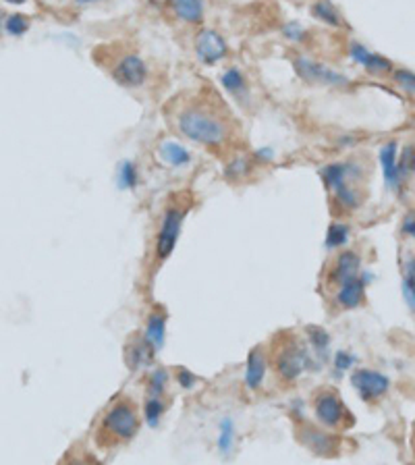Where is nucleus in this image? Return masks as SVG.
Returning a JSON list of instances; mask_svg holds the SVG:
<instances>
[{
	"label": "nucleus",
	"instance_id": "obj_29",
	"mask_svg": "<svg viewBox=\"0 0 415 465\" xmlns=\"http://www.w3.org/2000/svg\"><path fill=\"white\" fill-rule=\"evenodd\" d=\"M216 444H218V451H221L223 455H230V451H233V447H235V424H233L230 418H223L221 428H218V440H216Z\"/></svg>",
	"mask_w": 415,
	"mask_h": 465
},
{
	"label": "nucleus",
	"instance_id": "obj_4",
	"mask_svg": "<svg viewBox=\"0 0 415 465\" xmlns=\"http://www.w3.org/2000/svg\"><path fill=\"white\" fill-rule=\"evenodd\" d=\"M312 411L320 426L328 430H347L355 424L343 397L332 386H320L312 395Z\"/></svg>",
	"mask_w": 415,
	"mask_h": 465
},
{
	"label": "nucleus",
	"instance_id": "obj_24",
	"mask_svg": "<svg viewBox=\"0 0 415 465\" xmlns=\"http://www.w3.org/2000/svg\"><path fill=\"white\" fill-rule=\"evenodd\" d=\"M254 171V160L250 156H235L226 162V168H224V177L228 181H241L245 177H250Z\"/></svg>",
	"mask_w": 415,
	"mask_h": 465
},
{
	"label": "nucleus",
	"instance_id": "obj_27",
	"mask_svg": "<svg viewBox=\"0 0 415 465\" xmlns=\"http://www.w3.org/2000/svg\"><path fill=\"white\" fill-rule=\"evenodd\" d=\"M117 183L121 189H135L139 185V171L133 160H123L117 171Z\"/></svg>",
	"mask_w": 415,
	"mask_h": 465
},
{
	"label": "nucleus",
	"instance_id": "obj_14",
	"mask_svg": "<svg viewBox=\"0 0 415 465\" xmlns=\"http://www.w3.org/2000/svg\"><path fill=\"white\" fill-rule=\"evenodd\" d=\"M349 57H351V61H355L359 67H363L368 73H374V75H386V73L390 75L392 69H394L390 59H386L378 52H372L370 48H366L357 40L349 42Z\"/></svg>",
	"mask_w": 415,
	"mask_h": 465
},
{
	"label": "nucleus",
	"instance_id": "obj_43",
	"mask_svg": "<svg viewBox=\"0 0 415 465\" xmlns=\"http://www.w3.org/2000/svg\"><path fill=\"white\" fill-rule=\"evenodd\" d=\"M2 28H4V23H0V30H2Z\"/></svg>",
	"mask_w": 415,
	"mask_h": 465
},
{
	"label": "nucleus",
	"instance_id": "obj_25",
	"mask_svg": "<svg viewBox=\"0 0 415 465\" xmlns=\"http://www.w3.org/2000/svg\"><path fill=\"white\" fill-rule=\"evenodd\" d=\"M403 297L409 310L415 311V256L403 260Z\"/></svg>",
	"mask_w": 415,
	"mask_h": 465
},
{
	"label": "nucleus",
	"instance_id": "obj_34",
	"mask_svg": "<svg viewBox=\"0 0 415 465\" xmlns=\"http://www.w3.org/2000/svg\"><path fill=\"white\" fill-rule=\"evenodd\" d=\"M305 333H308V341L314 345L316 351H320V353L326 351V347H328L330 339H328V333H326L324 328H320V326H308Z\"/></svg>",
	"mask_w": 415,
	"mask_h": 465
},
{
	"label": "nucleus",
	"instance_id": "obj_36",
	"mask_svg": "<svg viewBox=\"0 0 415 465\" xmlns=\"http://www.w3.org/2000/svg\"><path fill=\"white\" fill-rule=\"evenodd\" d=\"M334 364H337V370H347V368H351L353 364H355V357H353L349 351H339L337 353V360H334Z\"/></svg>",
	"mask_w": 415,
	"mask_h": 465
},
{
	"label": "nucleus",
	"instance_id": "obj_12",
	"mask_svg": "<svg viewBox=\"0 0 415 465\" xmlns=\"http://www.w3.org/2000/svg\"><path fill=\"white\" fill-rule=\"evenodd\" d=\"M320 177H322V183L326 185V189L332 191V189L341 187L343 183H349V181L359 183V179L363 177V168L355 160H339V162H330V164L322 166Z\"/></svg>",
	"mask_w": 415,
	"mask_h": 465
},
{
	"label": "nucleus",
	"instance_id": "obj_1",
	"mask_svg": "<svg viewBox=\"0 0 415 465\" xmlns=\"http://www.w3.org/2000/svg\"><path fill=\"white\" fill-rule=\"evenodd\" d=\"M175 129L193 144L218 150L230 139L233 127L224 113L204 98L185 102L175 113Z\"/></svg>",
	"mask_w": 415,
	"mask_h": 465
},
{
	"label": "nucleus",
	"instance_id": "obj_42",
	"mask_svg": "<svg viewBox=\"0 0 415 465\" xmlns=\"http://www.w3.org/2000/svg\"><path fill=\"white\" fill-rule=\"evenodd\" d=\"M411 444H414V453H415V424H414V435H411Z\"/></svg>",
	"mask_w": 415,
	"mask_h": 465
},
{
	"label": "nucleus",
	"instance_id": "obj_32",
	"mask_svg": "<svg viewBox=\"0 0 415 465\" xmlns=\"http://www.w3.org/2000/svg\"><path fill=\"white\" fill-rule=\"evenodd\" d=\"M28 30H30V19H28L25 15H21V13H13V15H8V17L4 19V31H6L8 35L19 38V35H23Z\"/></svg>",
	"mask_w": 415,
	"mask_h": 465
},
{
	"label": "nucleus",
	"instance_id": "obj_17",
	"mask_svg": "<svg viewBox=\"0 0 415 465\" xmlns=\"http://www.w3.org/2000/svg\"><path fill=\"white\" fill-rule=\"evenodd\" d=\"M330 200H332V208L341 214H349L353 210H357L363 204V191L359 183L349 181L343 183L341 187L330 191Z\"/></svg>",
	"mask_w": 415,
	"mask_h": 465
},
{
	"label": "nucleus",
	"instance_id": "obj_39",
	"mask_svg": "<svg viewBox=\"0 0 415 465\" xmlns=\"http://www.w3.org/2000/svg\"><path fill=\"white\" fill-rule=\"evenodd\" d=\"M177 380H179V384H181L183 389H192L193 382H195V376H193L189 370H185V368H179V370H177Z\"/></svg>",
	"mask_w": 415,
	"mask_h": 465
},
{
	"label": "nucleus",
	"instance_id": "obj_6",
	"mask_svg": "<svg viewBox=\"0 0 415 465\" xmlns=\"http://www.w3.org/2000/svg\"><path fill=\"white\" fill-rule=\"evenodd\" d=\"M291 62H293V69H295L297 77H299L301 81H305V84L328 86V88H337V90H349L353 86V81L347 75H343V73L330 69V67L324 64V62L314 61V59H310V57H305V54L293 57V61Z\"/></svg>",
	"mask_w": 415,
	"mask_h": 465
},
{
	"label": "nucleus",
	"instance_id": "obj_33",
	"mask_svg": "<svg viewBox=\"0 0 415 465\" xmlns=\"http://www.w3.org/2000/svg\"><path fill=\"white\" fill-rule=\"evenodd\" d=\"M399 173L403 179H407L409 175L415 173V146L409 144L407 148H403V154L399 156Z\"/></svg>",
	"mask_w": 415,
	"mask_h": 465
},
{
	"label": "nucleus",
	"instance_id": "obj_28",
	"mask_svg": "<svg viewBox=\"0 0 415 465\" xmlns=\"http://www.w3.org/2000/svg\"><path fill=\"white\" fill-rule=\"evenodd\" d=\"M390 79L392 84L407 96H415V73L411 69H405V67H394L392 73H390Z\"/></svg>",
	"mask_w": 415,
	"mask_h": 465
},
{
	"label": "nucleus",
	"instance_id": "obj_9",
	"mask_svg": "<svg viewBox=\"0 0 415 465\" xmlns=\"http://www.w3.org/2000/svg\"><path fill=\"white\" fill-rule=\"evenodd\" d=\"M353 389L357 391L359 399L366 403H376L390 391V380L382 372L370 370V368H359L351 374Z\"/></svg>",
	"mask_w": 415,
	"mask_h": 465
},
{
	"label": "nucleus",
	"instance_id": "obj_8",
	"mask_svg": "<svg viewBox=\"0 0 415 465\" xmlns=\"http://www.w3.org/2000/svg\"><path fill=\"white\" fill-rule=\"evenodd\" d=\"M110 77L121 88L137 90V88L146 86V81L150 77V71H148L146 61L137 52L125 50V52L115 57V61L110 64Z\"/></svg>",
	"mask_w": 415,
	"mask_h": 465
},
{
	"label": "nucleus",
	"instance_id": "obj_30",
	"mask_svg": "<svg viewBox=\"0 0 415 465\" xmlns=\"http://www.w3.org/2000/svg\"><path fill=\"white\" fill-rule=\"evenodd\" d=\"M166 411V401L162 397H148L144 403V420L148 426H156Z\"/></svg>",
	"mask_w": 415,
	"mask_h": 465
},
{
	"label": "nucleus",
	"instance_id": "obj_31",
	"mask_svg": "<svg viewBox=\"0 0 415 465\" xmlns=\"http://www.w3.org/2000/svg\"><path fill=\"white\" fill-rule=\"evenodd\" d=\"M166 382H168V372L164 368L158 370H152L146 384H148V397H162L164 395V389H166Z\"/></svg>",
	"mask_w": 415,
	"mask_h": 465
},
{
	"label": "nucleus",
	"instance_id": "obj_21",
	"mask_svg": "<svg viewBox=\"0 0 415 465\" xmlns=\"http://www.w3.org/2000/svg\"><path fill=\"white\" fill-rule=\"evenodd\" d=\"M144 337L156 351L164 345V337H166V311L162 310V308H156L148 316Z\"/></svg>",
	"mask_w": 415,
	"mask_h": 465
},
{
	"label": "nucleus",
	"instance_id": "obj_19",
	"mask_svg": "<svg viewBox=\"0 0 415 465\" xmlns=\"http://www.w3.org/2000/svg\"><path fill=\"white\" fill-rule=\"evenodd\" d=\"M158 156L170 168H185L192 164V152L179 139H162L158 144Z\"/></svg>",
	"mask_w": 415,
	"mask_h": 465
},
{
	"label": "nucleus",
	"instance_id": "obj_2",
	"mask_svg": "<svg viewBox=\"0 0 415 465\" xmlns=\"http://www.w3.org/2000/svg\"><path fill=\"white\" fill-rule=\"evenodd\" d=\"M141 426L137 405L129 397H119L106 407L96 426V442L104 449L129 442Z\"/></svg>",
	"mask_w": 415,
	"mask_h": 465
},
{
	"label": "nucleus",
	"instance_id": "obj_18",
	"mask_svg": "<svg viewBox=\"0 0 415 465\" xmlns=\"http://www.w3.org/2000/svg\"><path fill=\"white\" fill-rule=\"evenodd\" d=\"M266 370H268V353L264 345H257L250 351L247 364H245V384L250 391H257L262 386Z\"/></svg>",
	"mask_w": 415,
	"mask_h": 465
},
{
	"label": "nucleus",
	"instance_id": "obj_37",
	"mask_svg": "<svg viewBox=\"0 0 415 465\" xmlns=\"http://www.w3.org/2000/svg\"><path fill=\"white\" fill-rule=\"evenodd\" d=\"M401 233L405 237H411L415 241V214H405L403 222H401Z\"/></svg>",
	"mask_w": 415,
	"mask_h": 465
},
{
	"label": "nucleus",
	"instance_id": "obj_23",
	"mask_svg": "<svg viewBox=\"0 0 415 465\" xmlns=\"http://www.w3.org/2000/svg\"><path fill=\"white\" fill-rule=\"evenodd\" d=\"M312 15H314V19H318L320 23H324L328 28H341L343 25L341 11L330 0H316L312 4Z\"/></svg>",
	"mask_w": 415,
	"mask_h": 465
},
{
	"label": "nucleus",
	"instance_id": "obj_15",
	"mask_svg": "<svg viewBox=\"0 0 415 465\" xmlns=\"http://www.w3.org/2000/svg\"><path fill=\"white\" fill-rule=\"evenodd\" d=\"M378 160L382 166L386 187L394 193H401L403 185H405V179L399 173V146H397V142H386L378 152Z\"/></svg>",
	"mask_w": 415,
	"mask_h": 465
},
{
	"label": "nucleus",
	"instance_id": "obj_38",
	"mask_svg": "<svg viewBox=\"0 0 415 465\" xmlns=\"http://www.w3.org/2000/svg\"><path fill=\"white\" fill-rule=\"evenodd\" d=\"M274 160V150L272 148H259L254 152V162H259V164H268V162H272Z\"/></svg>",
	"mask_w": 415,
	"mask_h": 465
},
{
	"label": "nucleus",
	"instance_id": "obj_5",
	"mask_svg": "<svg viewBox=\"0 0 415 465\" xmlns=\"http://www.w3.org/2000/svg\"><path fill=\"white\" fill-rule=\"evenodd\" d=\"M187 212H189V204L179 202V200H173L164 208L162 218H160L158 233H156V239H154V262L156 264L166 262L170 258V253L175 251Z\"/></svg>",
	"mask_w": 415,
	"mask_h": 465
},
{
	"label": "nucleus",
	"instance_id": "obj_22",
	"mask_svg": "<svg viewBox=\"0 0 415 465\" xmlns=\"http://www.w3.org/2000/svg\"><path fill=\"white\" fill-rule=\"evenodd\" d=\"M175 15L189 25H199L204 21V0H173Z\"/></svg>",
	"mask_w": 415,
	"mask_h": 465
},
{
	"label": "nucleus",
	"instance_id": "obj_26",
	"mask_svg": "<svg viewBox=\"0 0 415 465\" xmlns=\"http://www.w3.org/2000/svg\"><path fill=\"white\" fill-rule=\"evenodd\" d=\"M349 226L345 224V222H341V220H334V222H330V226H328V231H326V239H324V243H326V248L328 249H343L347 246V241H349Z\"/></svg>",
	"mask_w": 415,
	"mask_h": 465
},
{
	"label": "nucleus",
	"instance_id": "obj_11",
	"mask_svg": "<svg viewBox=\"0 0 415 465\" xmlns=\"http://www.w3.org/2000/svg\"><path fill=\"white\" fill-rule=\"evenodd\" d=\"M193 50L201 64H216L228 54V44L216 30L204 28L193 40Z\"/></svg>",
	"mask_w": 415,
	"mask_h": 465
},
{
	"label": "nucleus",
	"instance_id": "obj_40",
	"mask_svg": "<svg viewBox=\"0 0 415 465\" xmlns=\"http://www.w3.org/2000/svg\"><path fill=\"white\" fill-rule=\"evenodd\" d=\"M77 4H94V2H100V0H75Z\"/></svg>",
	"mask_w": 415,
	"mask_h": 465
},
{
	"label": "nucleus",
	"instance_id": "obj_7",
	"mask_svg": "<svg viewBox=\"0 0 415 465\" xmlns=\"http://www.w3.org/2000/svg\"><path fill=\"white\" fill-rule=\"evenodd\" d=\"M297 440L318 457H337L341 453V436L332 435L328 428L312 424V422H297L295 426Z\"/></svg>",
	"mask_w": 415,
	"mask_h": 465
},
{
	"label": "nucleus",
	"instance_id": "obj_35",
	"mask_svg": "<svg viewBox=\"0 0 415 465\" xmlns=\"http://www.w3.org/2000/svg\"><path fill=\"white\" fill-rule=\"evenodd\" d=\"M283 35L287 38L291 44H303L305 38H308V31L303 30L299 23H287L283 28Z\"/></svg>",
	"mask_w": 415,
	"mask_h": 465
},
{
	"label": "nucleus",
	"instance_id": "obj_10",
	"mask_svg": "<svg viewBox=\"0 0 415 465\" xmlns=\"http://www.w3.org/2000/svg\"><path fill=\"white\" fill-rule=\"evenodd\" d=\"M370 280H372V275L361 270V275L345 280L343 285H339L337 291H334V297H332L334 308L341 311L361 308V306L366 304V289H368V282H370Z\"/></svg>",
	"mask_w": 415,
	"mask_h": 465
},
{
	"label": "nucleus",
	"instance_id": "obj_41",
	"mask_svg": "<svg viewBox=\"0 0 415 465\" xmlns=\"http://www.w3.org/2000/svg\"><path fill=\"white\" fill-rule=\"evenodd\" d=\"M6 2H8V4H23L25 0H6Z\"/></svg>",
	"mask_w": 415,
	"mask_h": 465
},
{
	"label": "nucleus",
	"instance_id": "obj_3",
	"mask_svg": "<svg viewBox=\"0 0 415 465\" xmlns=\"http://www.w3.org/2000/svg\"><path fill=\"white\" fill-rule=\"evenodd\" d=\"M270 366L276 374L279 382L293 384L301 374L305 372L308 353L305 347L293 333H279L270 343Z\"/></svg>",
	"mask_w": 415,
	"mask_h": 465
},
{
	"label": "nucleus",
	"instance_id": "obj_13",
	"mask_svg": "<svg viewBox=\"0 0 415 465\" xmlns=\"http://www.w3.org/2000/svg\"><path fill=\"white\" fill-rule=\"evenodd\" d=\"M357 275H361V256L355 249H339L337 258L332 260L326 272V282L337 289L339 285H343L345 280L353 279Z\"/></svg>",
	"mask_w": 415,
	"mask_h": 465
},
{
	"label": "nucleus",
	"instance_id": "obj_20",
	"mask_svg": "<svg viewBox=\"0 0 415 465\" xmlns=\"http://www.w3.org/2000/svg\"><path fill=\"white\" fill-rule=\"evenodd\" d=\"M154 351H156V349L146 341L144 335H141V337H135V339H131V341L127 343V347H125V362H127V366L131 370H139V368H144V366H148V364L152 362Z\"/></svg>",
	"mask_w": 415,
	"mask_h": 465
},
{
	"label": "nucleus",
	"instance_id": "obj_16",
	"mask_svg": "<svg viewBox=\"0 0 415 465\" xmlns=\"http://www.w3.org/2000/svg\"><path fill=\"white\" fill-rule=\"evenodd\" d=\"M221 86L224 88V92L228 93L230 98H235L239 104L247 106L252 102V86L247 75L239 69V67H228L221 73Z\"/></svg>",
	"mask_w": 415,
	"mask_h": 465
}]
</instances>
